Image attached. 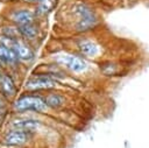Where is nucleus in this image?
Segmentation results:
<instances>
[{
    "mask_svg": "<svg viewBox=\"0 0 149 148\" xmlns=\"http://www.w3.org/2000/svg\"><path fill=\"white\" fill-rule=\"evenodd\" d=\"M2 64H3V62H2V61H1V58H0V65H2Z\"/></svg>",
    "mask_w": 149,
    "mask_h": 148,
    "instance_id": "obj_17",
    "label": "nucleus"
},
{
    "mask_svg": "<svg viewBox=\"0 0 149 148\" xmlns=\"http://www.w3.org/2000/svg\"><path fill=\"white\" fill-rule=\"evenodd\" d=\"M31 134L33 133L13 128L8 133H6V135L3 136V143L6 146H9V147L22 146V145H24L26 142L29 141V139L31 138Z\"/></svg>",
    "mask_w": 149,
    "mask_h": 148,
    "instance_id": "obj_6",
    "label": "nucleus"
},
{
    "mask_svg": "<svg viewBox=\"0 0 149 148\" xmlns=\"http://www.w3.org/2000/svg\"><path fill=\"white\" fill-rule=\"evenodd\" d=\"M56 62L73 73H83L87 70L88 64L85 57L76 54H63L56 57Z\"/></svg>",
    "mask_w": 149,
    "mask_h": 148,
    "instance_id": "obj_3",
    "label": "nucleus"
},
{
    "mask_svg": "<svg viewBox=\"0 0 149 148\" xmlns=\"http://www.w3.org/2000/svg\"><path fill=\"white\" fill-rule=\"evenodd\" d=\"M58 0H40L37 3H36V8H35V12L38 15H48L49 13H51L56 5H57Z\"/></svg>",
    "mask_w": 149,
    "mask_h": 148,
    "instance_id": "obj_13",
    "label": "nucleus"
},
{
    "mask_svg": "<svg viewBox=\"0 0 149 148\" xmlns=\"http://www.w3.org/2000/svg\"><path fill=\"white\" fill-rule=\"evenodd\" d=\"M0 58L3 63L7 64H14L19 61V57L14 51V49L10 45L3 43H0Z\"/></svg>",
    "mask_w": 149,
    "mask_h": 148,
    "instance_id": "obj_11",
    "label": "nucleus"
},
{
    "mask_svg": "<svg viewBox=\"0 0 149 148\" xmlns=\"http://www.w3.org/2000/svg\"><path fill=\"white\" fill-rule=\"evenodd\" d=\"M3 77V73H2V69H1V65H0V80H1V78Z\"/></svg>",
    "mask_w": 149,
    "mask_h": 148,
    "instance_id": "obj_16",
    "label": "nucleus"
},
{
    "mask_svg": "<svg viewBox=\"0 0 149 148\" xmlns=\"http://www.w3.org/2000/svg\"><path fill=\"white\" fill-rule=\"evenodd\" d=\"M56 86V79L50 75H38L29 78L26 83V89L29 91L51 90Z\"/></svg>",
    "mask_w": 149,
    "mask_h": 148,
    "instance_id": "obj_5",
    "label": "nucleus"
},
{
    "mask_svg": "<svg viewBox=\"0 0 149 148\" xmlns=\"http://www.w3.org/2000/svg\"><path fill=\"white\" fill-rule=\"evenodd\" d=\"M23 1H24V2H27V3H35V5H36L40 0H23Z\"/></svg>",
    "mask_w": 149,
    "mask_h": 148,
    "instance_id": "obj_15",
    "label": "nucleus"
},
{
    "mask_svg": "<svg viewBox=\"0 0 149 148\" xmlns=\"http://www.w3.org/2000/svg\"><path fill=\"white\" fill-rule=\"evenodd\" d=\"M0 89H1L2 93L8 98H13L16 94L15 83L9 75H3V77L0 80Z\"/></svg>",
    "mask_w": 149,
    "mask_h": 148,
    "instance_id": "obj_10",
    "label": "nucleus"
},
{
    "mask_svg": "<svg viewBox=\"0 0 149 148\" xmlns=\"http://www.w3.org/2000/svg\"><path fill=\"white\" fill-rule=\"evenodd\" d=\"M36 17H37L36 12L30 8H20L10 14V20L14 22L16 27L28 23H34L36 22Z\"/></svg>",
    "mask_w": 149,
    "mask_h": 148,
    "instance_id": "obj_7",
    "label": "nucleus"
},
{
    "mask_svg": "<svg viewBox=\"0 0 149 148\" xmlns=\"http://www.w3.org/2000/svg\"><path fill=\"white\" fill-rule=\"evenodd\" d=\"M45 101H47L48 107L56 110V108H59V107H62L64 105L65 98L61 93H49L45 97Z\"/></svg>",
    "mask_w": 149,
    "mask_h": 148,
    "instance_id": "obj_14",
    "label": "nucleus"
},
{
    "mask_svg": "<svg viewBox=\"0 0 149 148\" xmlns=\"http://www.w3.org/2000/svg\"><path fill=\"white\" fill-rule=\"evenodd\" d=\"M70 13L74 20L73 28L78 33H86L92 30L99 22L97 12L86 2L78 1L72 5Z\"/></svg>",
    "mask_w": 149,
    "mask_h": 148,
    "instance_id": "obj_1",
    "label": "nucleus"
},
{
    "mask_svg": "<svg viewBox=\"0 0 149 148\" xmlns=\"http://www.w3.org/2000/svg\"><path fill=\"white\" fill-rule=\"evenodd\" d=\"M47 108H48V105H47L45 98L38 94H24L14 103V110L20 113L28 112V111L42 113L47 111Z\"/></svg>",
    "mask_w": 149,
    "mask_h": 148,
    "instance_id": "obj_2",
    "label": "nucleus"
},
{
    "mask_svg": "<svg viewBox=\"0 0 149 148\" xmlns=\"http://www.w3.org/2000/svg\"><path fill=\"white\" fill-rule=\"evenodd\" d=\"M12 48L14 49V51L16 52L19 59L21 61H24V62H30L34 59L35 57V54L33 51V49L23 41V40H20V38H15L13 44H12Z\"/></svg>",
    "mask_w": 149,
    "mask_h": 148,
    "instance_id": "obj_8",
    "label": "nucleus"
},
{
    "mask_svg": "<svg viewBox=\"0 0 149 148\" xmlns=\"http://www.w3.org/2000/svg\"><path fill=\"white\" fill-rule=\"evenodd\" d=\"M76 45L79 55H81L85 58H95L101 54L100 44L88 37H80L77 41Z\"/></svg>",
    "mask_w": 149,
    "mask_h": 148,
    "instance_id": "obj_4",
    "label": "nucleus"
},
{
    "mask_svg": "<svg viewBox=\"0 0 149 148\" xmlns=\"http://www.w3.org/2000/svg\"><path fill=\"white\" fill-rule=\"evenodd\" d=\"M17 30H19L20 36L23 37L24 40H34L38 35V27L36 26L35 22L23 24V26H19Z\"/></svg>",
    "mask_w": 149,
    "mask_h": 148,
    "instance_id": "obj_12",
    "label": "nucleus"
},
{
    "mask_svg": "<svg viewBox=\"0 0 149 148\" xmlns=\"http://www.w3.org/2000/svg\"><path fill=\"white\" fill-rule=\"evenodd\" d=\"M40 121L36 119L31 118H21V119H15L12 121V127L15 129H21L26 131L29 133H34L35 131L38 129L40 127Z\"/></svg>",
    "mask_w": 149,
    "mask_h": 148,
    "instance_id": "obj_9",
    "label": "nucleus"
}]
</instances>
